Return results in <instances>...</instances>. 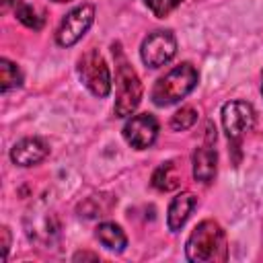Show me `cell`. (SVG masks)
Masks as SVG:
<instances>
[{
	"label": "cell",
	"instance_id": "cell-5",
	"mask_svg": "<svg viewBox=\"0 0 263 263\" xmlns=\"http://www.w3.org/2000/svg\"><path fill=\"white\" fill-rule=\"evenodd\" d=\"M92 21H95V6L92 4H82V6H76L74 10H70L58 27V33H55L58 45L72 47L74 43H78L84 37V33L90 29Z\"/></svg>",
	"mask_w": 263,
	"mask_h": 263
},
{
	"label": "cell",
	"instance_id": "cell-20",
	"mask_svg": "<svg viewBox=\"0 0 263 263\" xmlns=\"http://www.w3.org/2000/svg\"><path fill=\"white\" fill-rule=\"evenodd\" d=\"M74 261H99V255L97 253H86V251H80L72 257Z\"/></svg>",
	"mask_w": 263,
	"mask_h": 263
},
{
	"label": "cell",
	"instance_id": "cell-15",
	"mask_svg": "<svg viewBox=\"0 0 263 263\" xmlns=\"http://www.w3.org/2000/svg\"><path fill=\"white\" fill-rule=\"evenodd\" d=\"M23 84V74L18 70L16 64H12L10 60L2 58L0 60V90L8 92L10 88H16Z\"/></svg>",
	"mask_w": 263,
	"mask_h": 263
},
{
	"label": "cell",
	"instance_id": "cell-1",
	"mask_svg": "<svg viewBox=\"0 0 263 263\" xmlns=\"http://www.w3.org/2000/svg\"><path fill=\"white\" fill-rule=\"evenodd\" d=\"M185 255L193 263H224L228 259L226 232L214 220L199 222L185 242Z\"/></svg>",
	"mask_w": 263,
	"mask_h": 263
},
{
	"label": "cell",
	"instance_id": "cell-17",
	"mask_svg": "<svg viewBox=\"0 0 263 263\" xmlns=\"http://www.w3.org/2000/svg\"><path fill=\"white\" fill-rule=\"evenodd\" d=\"M197 121V111L193 107H181L173 117H171V127L175 132H185L189 127H193Z\"/></svg>",
	"mask_w": 263,
	"mask_h": 263
},
{
	"label": "cell",
	"instance_id": "cell-10",
	"mask_svg": "<svg viewBox=\"0 0 263 263\" xmlns=\"http://www.w3.org/2000/svg\"><path fill=\"white\" fill-rule=\"evenodd\" d=\"M195 205H197V199L189 191H183L177 197H173V201L168 205V214H166V226H168V230L171 232H179L185 226V222L189 220V216H191V212H193Z\"/></svg>",
	"mask_w": 263,
	"mask_h": 263
},
{
	"label": "cell",
	"instance_id": "cell-13",
	"mask_svg": "<svg viewBox=\"0 0 263 263\" xmlns=\"http://www.w3.org/2000/svg\"><path fill=\"white\" fill-rule=\"evenodd\" d=\"M181 185V171L175 160L162 162L154 173H152V187L158 191H175Z\"/></svg>",
	"mask_w": 263,
	"mask_h": 263
},
{
	"label": "cell",
	"instance_id": "cell-18",
	"mask_svg": "<svg viewBox=\"0 0 263 263\" xmlns=\"http://www.w3.org/2000/svg\"><path fill=\"white\" fill-rule=\"evenodd\" d=\"M146 6L158 16V18H164L168 12H173L183 0H144Z\"/></svg>",
	"mask_w": 263,
	"mask_h": 263
},
{
	"label": "cell",
	"instance_id": "cell-11",
	"mask_svg": "<svg viewBox=\"0 0 263 263\" xmlns=\"http://www.w3.org/2000/svg\"><path fill=\"white\" fill-rule=\"evenodd\" d=\"M216 164H218V154L210 142L205 146L195 148V152H193V177H195V181H199L203 185L212 183L216 177Z\"/></svg>",
	"mask_w": 263,
	"mask_h": 263
},
{
	"label": "cell",
	"instance_id": "cell-12",
	"mask_svg": "<svg viewBox=\"0 0 263 263\" xmlns=\"http://www.w3.org/2000/svg\"><path fill=\"white\" fill-rule=\"evenodd\" d=\"M97 238L99 242L107 249V251H113V253H121L125 247H127V236L125 232L121 230L119 224L115 222H101L97 226Z\"/></svg>",
	"mask_w": 263,
	"mask_h": 263
},
{
	"label": "cell",
	"instance_id": "cell-3",
	"mask_svg": "<svg viewBox=\"0 0 263 263\" xmlns=\"http://www.w3.org/2000/svg\"><path fill=\"white\" fill-rule=\"evenodd\" d=\"M115 53V64H117V88H115V115L117 117H127L132 115L140 101H142V82L136 74V70L129 66V62L123 58L119 45H113Z\"/></svg>",
	"mask_w": 263,
	"mask_h": 263
},
{
	"label": "cell",
	"instance_id": "cell-8",
	"mask_svg": "<svg viewBox=\"0 0 263 263\" xmlns=\"http://www.w3.org/2000/svg\"><path fill=\"white\" fill-rule=\"evenodd\" d=\"M156 136H158V121L150 113L132 115L123 125V138L136 150L150 148L156 142Z\"/></svg>",
	"mask_w": 263,
	"mask_h": 263
},
{
	"label": "cell",
	"instance_id": "cell-22",
	"mask_svg": "<svg viewBox=\"0 0 263 263\" xmlns=\"http://www.w3.org/2000/svg\"><path fill=\"white\" fill-rule=\"evenodd\" d=\"M53 2H70V0H53Z\"/></svg>",
	"mask_w": 263,
	"mask_h": 263
},
{
	"label": "cell",
	"instance_id": "cell-4",
	"mask_svg": "<svg viewBox=\"0 0 263 263\" xmlns=\"http://www.w3.org/2000/svg\"><path fill=\"white\" fill-rule=\"evenodd\" d=\"M78 76L82 84L99 99L109 97L111 92V72L107 62L97 49H88L78 60Z\"/></svg>",
	"mask_w": 263,
	"mask_h": 263
},
{
	"label": "cell",
	"instance_id": "cell-7",
	"mask_svg": "<svg viewBox=\"0 0 263 263\" xmlns=\"http://www.w3.org/2000/svg\"><path fill=\"white\" fill-rule=\"evenodd\" d=\"M177 53V39L171 31H154L150 33L140 47L142 62L148 68H160L168 64Z\"/></svg>",
	"mask_w": 263,
	"mask_h": 263
},
{
	"label": "cell",
	"instance_id": "cell-14",
	"mask_svg": "<svg viewBox=\"0 0 263 263\" xmlns=\"http://www.w3.org/2000/svg\"><path fill=\"white\" fill-rule=\"evenodd\" d=\"M115 205V197L111 195H90L78 205V214L84 218H101L111 212Z\"/></svg>",
	"mask_w": 263,
	"mask_h": 263
},
{
	"label": "cell",
	"instance_id": "cell-2",
	"mask_svg": "<svg viewBox=\"0 0 263 263\" xmlns=\"http://www.w3.org/2000/svg\"><path fill=\"white\" fill-rule=\"evenodd\" d=\"M197 70L189 64L183 62L179 66H175L173 70H168L164 76H160L152 88V101L158 107H168L179 103L181 99H185L197 84Z\"/></svg>",
	"mask_w": 263,
	"mask_h": 263
},
{
	"label": "cell",
	"instance_id": "cell-19",
	"mask_svg": "<svg viewBox=\"0 0 263 263\" xmlns=\"http://www.w3.org/2000/svg\"><path fill=\"white\" fill-rule=\"evenodd\" d=\"M0 234H2V259L6 261L8 251H10V230H8V226H2Z\"/></svg>",
	"mask_w": 263,
	"mask_h": 263
},
{
	"label": "cell",
	"instance_id": "cell-23",
	"mask_svg": "<svg viewBox=\"0 0 263 263\" xmlns=\"http://www.w3.org/2000/svg\"><path fill=\"white\" fill-rule=\"evenodd\" d=\"M261 95H263V84H261Z\"/></svg>",
	"mask_w": 263,
	"mask_h": 263
},
{
	"label": "cell",
	"instance_id": "cell-6",
	"mask_svg": "<svg viewBox=\"0 0 263 263\" xmlns=\"http://www.w3.org/2000/svg\"><path fill=\"white\" fill-rule=\"evenodd\" d=\"M222 125L232 144H238L255 125V109L247 101H230L222 107Z\"/></svg>",
	"mask_w": 263,
	"mask_h": 263
},
{
	"label": "cell",
	"instance_id": "cell-9",
	"mask_svg": "<svg viewBox=\"0 0 263 263\" xmlns=\"http://www.w3.org/2000/svg\"><path fill=\"white\" fill-rule=\"evenodd\" d=\"M49 154L47 144L41 138H23L10 150V160L18 166H33L45 160Z\"/></svg>",
	"mask_w": 263,
	"mask_h": 263
},
{
	"label": "cell",
	"instance_id": "cell-21",
	"mask_svg": "<svg viewBox=\"0 0 263 263\" xmlns=\"http://www.w3.org/2000/svg\"><path fill=\"white\" fill-rule=\"evenodd\" d=\"M18 4H21V0H2V10H8L10 6H14V8H16Z\"/></svg>",
	"mask_w": 263,
	"mask_h": 263
},
{
	"label": "cell",
	"instance_id": "cell-16",
	"mask_svg": "<svg viewBox=\"0 0 263 263\" xmlns=\"http://www.w3.org/2000/svg\"><path fill=\"white\" fill-rule=\"evenodd\" d=\"M14 14H16V18H18L25 27H29V29H33V31H39V29L43 27V23H45L43 12H39L35 6L25 4V2H21V4L14 8Z\"/></svg>",
	"mask_w": 263,
	"mask_h": 263
}]
</instances>
